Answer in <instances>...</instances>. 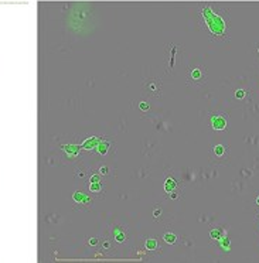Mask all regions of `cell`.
Listing matches in <instances>:
<instances>
[{
    "instance_id": "6da1fadb",
    "label": "cell",
    "mask_w": 259,
    "mask_h": 263,
    "mask_svg": "<svg viewBox=\"0 0 259 263\" xmlns=\"http://www.w3.org/2000/svg\"><path fill=\"white\" fill-rule=\"evenodd\" d=\"M225 119L222 118V116H218V118H214L212 119V126H214V129H217V130H222L225 127Z\"/></svg>"
},
{
    "instance_id": "7a4b0ae2",
    "label": "cell",
    "mask_w": 259,
    "mask_h": 263,
    "mask_svg": "<svg viewBox=\"0 0 259 263\" xmlns=\"http://www.w3.org/2000/svg\"><path fill=\"white\" fill-rule=\"evenodd\" d=\"M214 151H215L217 156H222V154H224V146H215Z\"/></svg>"
},
{
    "instance_id": "3957f363",
    "label": "cell",
    "mask_w": 259,
    "mask_h": 263,
    "mask_svg": "<svg viewBox=\"0 0 259 263\" xmlns=\"http://www.w3.org/2000/svg\"><path fill=\"white\" fill-rule=\"evenodd\" d=\"M166 241L169 242V243H171V242L176 241V235H171V233H167L166 235Z\"/></svg>"
},
{
    "instance_id": "277c9868",
    "label": "cell",
    "mask_w": 259,
    "mask_h": 263,
    "mask_svg": "<svg viewBox=\"0 0 259 263\" xmlns=\"http://www.w3.org/2000/svg\"><path fill=\"white\" fill-rule=\"evenodd\" d=\"M146 246H147V249H154L156 248V241H147Z\"/></svg>"
},
{
    "instance_id": "5b68a950",
    "label": "cell",
    "mask_w": 259,
    "mask_h": 263,
    "mask_svg": "<svg viewBox=\"0 0 259 263\" xmlns=\"http://www.w3.org/2000/svg\"><path fill=\"white\" fill-rule=\"evenodd\" d=\"M235 96L241 99V98H244V96H245V92H244L242 89H239V91H237V92H235Z\"/></svg>"
},
{
    "instance_id": "8992f818",
    "label": "cell",
    "mask_w": 259,
    "mask_h": 263,
    "mask_svg": "<svg viewBox=\"0 0 259 263\" xmlns=\"http://www.w3.org/2000/svg\"><path fill=\"white\" fill-rule=\"evenodd\" d=\"M200 71L198 69H195V71H193V78H200Z\"/></svg>"
},
{
    "instance_id": "52a82bcc",
    "label": "cell",
    "mask_w": 259,
    "mask_h": 263,
    "mask_svg": "<svg viewBox=\"0 0 259 263\" xmlns=\"http://www.w3.org/2000/svg\"><path fill=\"white\" fill-rule=\"evenodd\" d=\"M258 202H259V198H258Z\"/></svg>"
},
{
    "instance_id": "ba28073f",
    "label": "cell",
    "mask_w": 259,
    "mask_h": 263,
    "mask_svg": "<svg viewBox=\"0 0 259 263\" xmlns=\"http://www.w3.org/2000/svg\"><path fill=\"white\" fill-rule=\"evenodd\" d=\"M258 51H259V50H258Z\"/></svg>"
}]
</instances>
